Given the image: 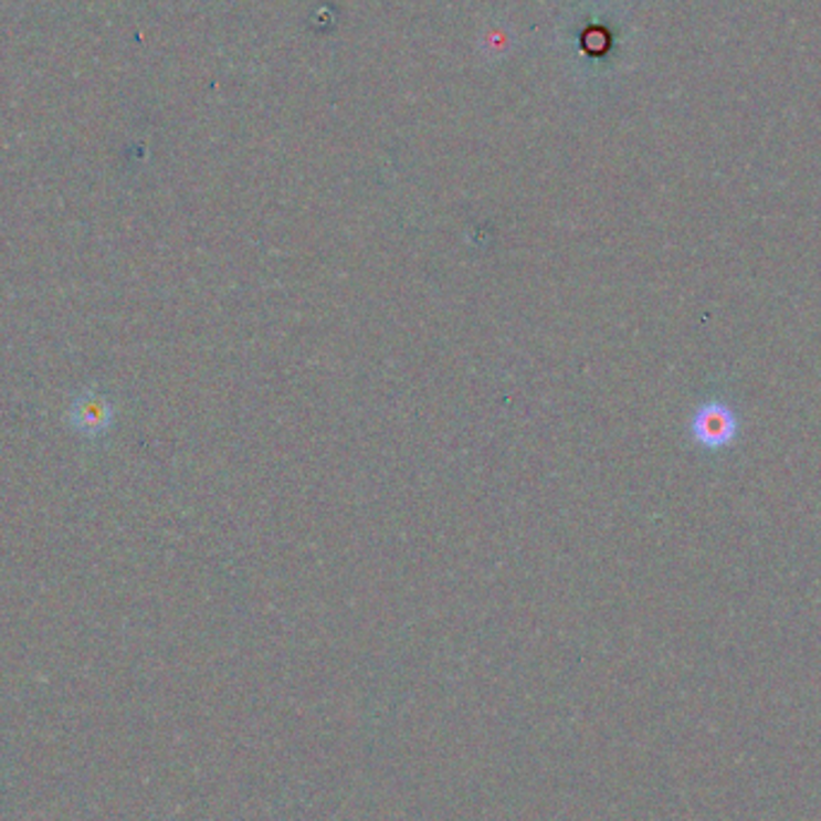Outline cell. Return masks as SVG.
I'll use <instances>...</instances> for the list:
<instances>
[{"label": "cell", "mask_w": 821, "mask_h": 821, "mask_svg": "<svg viewBox=\"0 0 821 821\" xmlns=\"http://www.w3.org/2000/svg\"><path fill=\"white\" fill-rule=\"evenodd\" d=\"M692 433L704 448H718V444L728 442L735 433V421L728 409H718L716 403L706 407L697 413V419L692 423Z\"/></svg>", "instance_id": "obj_1"}]
</instances>
